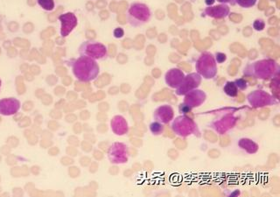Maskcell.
Listing matches in <instances>:
<instances>
[{
    "label": "cell",
    "instance_id": "cell-1",
    "mask_svg": "<svg viewBox=\"0 0 280 197\" xmlns=\"http://www.w3.org/2000/svg\"><path fill=\"white\" fill-rule=\"evenodd\" d=\"M71 68L75 77L83 83L94 81L100 74L98 63L89 57H79L72 63Z\"/></svg>",
    "mask_w": 280,
    "mask_h": 197
},
{
    "label": "cell",
    "instance_id": "cell-2",
    "mask_svg": "<svg viewBox=\"0 0 280 197\" xmlns=\"http://www.w3.org/2000/svg\"><path fill=\"white\" fill-rule=\"evenodd\" d=\"M279 71V65L272 59H264L248 64L244 69V75L261 80H270Z\"/></svg>",
    "mask_w": 280,
    "mask_h": 197
},
{
    "label": "cell",
    "instance_id": "cell-3",
    "mask_svg": "<svg viewBox=\"0 0 280 197\" xmlns=\"http://www.w3.org/2000/svg\"><path fill=\"white\" fill-rule=\"evenodd\" d=\"M152 18V11L146 4H131L127 11V21L131 27H139L149 22Z\"/></svg>",
    "mask_w": 280,
    "mask_h": 197
},
{
    "label": "cell",
    "instance_id": "cell-4",
    "mask_svg": "<svg viewBox=\"0 0 280 197\" xmlns=\"http://www.w3.org/2000/svg\"><path fill=\"white\" fill-rule=\"evenodd\" d=\"M195 70L196 73L206 80L215 78L218 71L217 63L215 56L209 52L203 53L195 63Z\"/></svg>",
    "mask_w": 280,
    "mask_h": 197
},
{
    "label": "cell",
    "instance_id": "cell-5",
    "mask_svg": "<svg viewBox=\"0 0 280 197\" xmlns=\"http://www.w3.org/2000/svg\"><path fill=\"white\" fill-rule=\"evenodd\" d=\"M172 123V130L177 136L188 137L191 135L200 137V131L196 123L187 115H182L175 117Z\"/></svg>",
    "mask_w": 280,
    "mask_h": 197
},
{
    "label": "cell",
    "instance_id": "cell-6",
    "mask_svg": "<svg viewBox=\"0 0 280 197\" xmlns=\"http://www.w3.org/2000/svg\"><path fill=\"white\" fill-rule=\"evenodd\" d=\"M80 56L89 57L93 60H104L108 57V49L103 43L95 41H86L78 48Z\"/></svg>",
    "mask_w": 280,
    "mask_h": 197
},
{
    "label": "cell",
    "instance_id": "cell-7",
    "mask_svg": "<svg viewBox=\"0 0 280 197\" xmlns=\"http://www.w3.org/2000/svg\"><path fill=\"white\" fill-rule=\"evenodd\" d=\"M247 100L250 106L254 108H264L278 104L274 96L263 90H254L250 92L247 96Z\"/></svg>",
    "mask_w": 280,
    "mask_h": 197
},
{
    "label": "cell",
    "instance_id": "cell-8",
    "mask_svg": "<svg viewBox=\"0 0 280 197\" xmlns=\"http://www.w3.org/2000/svg\"><path fill=\"white\" fill-rule=\"evenodd\" d=\"M107 155L111 164H125L129 161L128 147L122 142H115L108 150Z\"/></svg>",
    "mask_w": 280,
    "mask_h": 197
},
{
    "label": "cell",
    "instance_id": "cell-9",
    "mask_svg": "<svg viewBox=\"0 0 280 197\" xmlns=\"http://www.w3.org/2000/svg\"><path fill=\"white\" fill-rule=\"evenodd\" d=\"M202 84V76L198 73H191L185 77L179 84V86L176 89V95L177 96H185L187 93L191 90L198 89Z\"/></svg>",
    "mask_w": 280,
    "mask_h": 197
},
{
    "label": "cell",
    "instance_id": "cell-10",
    "mask_svg": "<svg viewBox=\"0 0 280 197\" xmlns=\"http://www.w3.org/2000/svg\"><path fill=\"white\" fill-rule=\"evenodd\" d=\"M61 22V36L66 38L77 27L78 19L74 12H66L59 16Z\"/></svg>",
    "mask_w": 280,
    "mask_h": 197
},
{
    "label": "cell",
    "instance_id": "cell-11",
    "mask_svg": "<svg viewBox=\"0 0 280 197\" xmlns=\"http://www.w3.org/2000/svg\"><path fill=\"white\" fill-rule=\"evenodd\" d=\"M206 99H207L206 93L203 90L195 89L186 94L182 105H185L186 107L191 111L194 108L200 107L201 105L205 103Z\"/></svg>",
    "mask_w": 280,
    "mask_h": 197
},
{
    "label": "cell",
    "instance_id": "cell-12",
    "mask_svg": "<svg viewBox=\"0 0 280 197\" xmlns=\"http://www.w3.org/2000/svg\"><path fill=\"white\" fill-rule=\"evenodd\" d=\"M21 101L15 97H8L0 100V115L10 116L15 115L21 110Z\"/></svg>",
    "mask_w": 280,
    "mask_h": 197
},
{
    "label": "cell",
    "instance_id": "cell-13",
    "mask_svg": "<svg viewBox=\"0 0 280 197\" xmlns=\"http://www.w3.org/2000/svg\"><path fill=\"white\" fill-rule=\"evenodd\" d=\"M152 116H153V120L156 122L161 123L163 125H167L173 120L174 110L171 105H161V106H158L156 109Z\"/></svg>",
    "mask_w": 280,
    "mask_h": 197
},
{
    "label": "cell",
    "instance_id": "cell-14",
    "mask_svg": "<svg viewBox=\"0 0 280 197\" xmlns=\"http://www.w3.org/2000/svg\"><path fill=\"white\" fill-rule=\"evenodd\" d=\"M110 128L114 134L117 136H124L129 131V125L125 116L121 115L114 116L110 120Z\"/></svg>",
    "mask_w": 280,
    "mask_h": 197
},
{
    "label": "cell",
    "instance_id": "cell-15",
    "mask_svg": "<svg viewBox=\"0 0 280 197\" xmlns=\"http://www.w3.org/2000/svg\"><path fill=\"white\" fill-rule=\"evenodd\" d=\"M185 77V74L177 68H173L168 70L165 75V82L167 86L172 89H177L182 84L183 79Z\"/></svg>",
    "mask_w": 280,
    "mask_h": 197
},
{
    "label": "cell",
    "instance_id": "cell-16",
    "mask_svg": "<svg viewBox=\"0 0 280 197\" xmlns=\"http://www.w3.org/2000/svg\"><path fill=\"white\" fill-rule=\"evenodd\" d=\"M206 15L210 18H225L229 16L230 12V7L226 4H220L218 6H209L204 10Z\"/></svg>",
    "mask_w": 280,
    "mask_h": 197
},
{
    "label": "cell",
    "instance_id": "cell-17",
    "mask_svg": "<svg viewBox=\"0 0 280 197\" xmlns=\"http://www.w3.org/2000/svg\"><path fill=\"white\" fill-rule=\"evenodd\" d=\"M238 147L242 149L245 150V152L250 153V154L256 153L259 149L257 144L255 143L252 140H250L247 137H243L239 141Z\"/></svg>",
    "mask_w": 280,
    "mask_h": 197
},
{
    "label": "cell",
    "instance_id": "cell-18",
    "mask_svg": "<svg viewBox=\"0 0 280 197\" xmlns=\"http://www.w3.org/2000/svg\"><path fill=\"white\" fill-rule=\"evenodd\" d=\"M224 91L227 96L230 97H235L238 95V89L235 85V82H227L224 87Z\"/></svg>",
    "mask_w": 280,
    "mask_h": 197
},
{
    "label": "cell",
    "instance_id": "cell-19",
    "mask_svg": "<svg viewBox=\"0 0 280 197\" xmlns=\"http://www.w3.org/2000/svg\"><path fill=\"white\" fill-rule=\"evenodd\" d=\"M150 131L153 136H159L164 132L165 126L161 123L154 122L151 123L149 126Z\"/></svg>",
    "mask_w": 280,
    "mask_h": 197
},
{
    "label": "cell",
    "instance_id": "cell-20",
    "mask_svg": "<svg viewBox=\"0 0 280 197\" xmlns=\"http://www.w3.org/2000/svg\"><path fill=\"white\" fill-rule=\"evenodd\" d=\"M37 3L42 9L47 12H52L55 7L54 0H37Z\"/></svg>",
    "mask_w": 280,
    "mask_h": 197
},
{
    "label": "cell",
    "instance_id": "cell-21",
    "mask_svg": "<svg viewBox=\"0 0 280 197\" xmlns=\"http://www.w3.org/2000/svg\"><path fill=\"white\" fill-rule=\"evenodd\" d=\"M257 0H235V3L242 8H251L256 4Z\"/></svg>",
    "mask_w": 280,
    "mask_h": 197
},
{
    "label": "cell",
    "instance_id": "cell-22",
    "mask_svg": "<svg viewBox=\"0 0 280 197\" xmlns=\"http://www.w3.org/2000/svg\"><path fill=\"white\" fill-rule=\"evenodd\" d=\"M265 27V21L261 19V18H257L253 22V28L257 32H261L264 30Z\"/></svg>",
    "mask_w": 280,
    "mask_h": 197
},
{
    "label": "cell",
    "instance_id": "cell-23",
    "mask_svg": "<svg viewBox=\"0 0 280 197\" xmlns=\"http://www.w3.org/2000/svg\"><path fill=\"white\" fill-rule=\"evenodd\" d=\"M235 84L238 90H245L247 89V83L244 79H237V80H235Z\"/></svg>",
    "mask_w": 280,
    "mask_h": 197
},
{
    "label": "cell",
    "instance_id": "cell-24",
    "mask_svg": "<svg viewBox=\"0 0 280 197\" xmlns=\"http://www.w3.org/2000/svg\"><path fill=\"white\" fill-rule=\"evenodd\" d=\"M113 35L116 39H121L125 36V31L122 27H116V29L114 30Z\"/></svg>",
    "mask_w": 280,
    "mask_h": 197
},
{
    "label": "cell",
    "instance_id": "cell-25",
    "mask_svg": "<svg viewBox=\"0 0 280 197\" xmlns=\"http://www.w3.org/2000/svg\"><path fill=\"white\" fill-rule=\"evenodd\" d=\"M215 59L216 63H224L227 60V55L224 53H216Z\"/></svg>",
    "mask_w": 280,
    "mask_h": 197
},
{
    "label": "cell",
    "instance_id": "cell-26",
    "mask_svg": "<svg viewBox=\"0 0 280 197\" xmlns=\"http://www.w3.org/2000/svg\"><path fill=\"white\" fill-rule=\"evenodd\" d=\"M221 4H235V0H215Z\"/></svg>",
    "mask_w": 280,
    "mask_h": 197
},
{
    "label": "cell",
    "instance_id": "cell-27",
    "mask_svg": "<svg viewBox=\"0 0 280 197\" xmlns=\"http://www.w3.org/2000/svg\"><path fill=\"white\" fill-rule=\"evenodd\" d=\"M215 0H205V3L207 6H212L215 3Z\"/></svg>",
    "mask_w": 280,
    "mask_h": 197
},
{
    "label": "cell",
    "instance_id": "cell-28",
    "mask_svg": "<svg viewBox=\"0 0 280 197\" xmlns=\"http://www.w3.org/2000/svg\"><path fill=\"white\" fill-rule=\"evenodd\" d=\"M1 86H2V81H1V79H0V90H1Z\"/></svg>",
    "mask_w": 280,
    "mask_h": 197
}]
</instances>
